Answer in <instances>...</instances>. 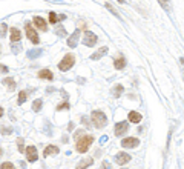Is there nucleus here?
Segmentation results:
<instances>
[{"mask_svg":"<svg viewBox=\"0 0 184 169\" xmlns=\"http://www.w3.org/2000/svg\"><path fill=\"white\" fill-rule=\"evenodd\" d=\"M26 98H28V94H26V91H20V92H19L17 103H19V105H23V103L26 102Z\"/></svg>","mask_w":184,"mask_h":169,"instance_id":"25","label":"nucleus"},{"mask_svg":"<svg viewBox=\"0 0 184 169\" xmlns=\"http://www.w3.org/2000/svg\"><path fill=\"white\" fill-rule=\"evenodd\" d=\"M58 152H60V149H58L57 146L49 144V146H46V149L43 151V155H45V157H49V155H57Z\"/></svg>","mask_w":184,"mask_h":169,"instance_id":"16","label":"nucleus"},{"mask_svg":"<svg viewBox=\"0 0 184 169\" xmlns=\"http://www.w3.org/2000/svg\"><path fill=\"white\" fill-rule=\"evenodd\" d=\"M3 85H6V86L9 88V91H14V89H16V82H14V79H11V77L3 79Z\"/></svg>","mask_w":184,"mask_h":169,"instance_id":"20","label":"nucleus"},{"mask_svg":"<svg viewBox=\"0 0 184 169\" xmlns=\"http://www.w3.org/2000/svg\"><path fill=\"white\" fill-rule=\"evenodd\" d=\"M6 31H8L6 23H2V25H0V37H5V36H6Z\"/></svg>","mask_w":184,"mask_h":169,"instance_id":"30","label":"nucleus"},{"mask_svg":"<svg viewBox=\"0 0 184 169\" xmlns=\"http://www.w3.org/2000/svg\"><path fill=\"white\" fill-rule=\"evenodd\" d=\"M49 22H51V23H54V25H55V23H58V22H60V16H58V14H55L54 11H51V13H49Z\"/></svg>","mask_w":184,"mask_h":169,"instance_id":"26","label":"nucleus"},{"mask_svg":"<svg viewBox=\"0 0 184 169\" xmlns=\"http://www.w3.org/2000/svg\"><path fill=\"white\" fill-rule=\"evenodd\" d=\"M126 59L123 57V56H120V57H117L115 60H114V68L115 69H118V71H121V69H124V66H126Z\"/></svg>","mask_w":184,"mask_h":169,"instance_id":"14","label":"nucleus"},{"mask_svg":"<svg viewBox=\"0 0 184 169\" xmlns=\"http://www.w3.org/2000/svg\"><path fill=\"white\" fill-rule=\"evenodd\" d=\"M127 118H129V121H132V123H140L143 117H141L140 112H137V111H131L129 115H127Z\"/></svg>","mask_w":184,"mask_h":169,"instance_id":"17","label":"nucleus"},{"mask_svg":"<svg viewBox=\"0 0 184 169\" xmlns=\"http://www.w3.org/2000/svg\"><path fill=\"white\" fill-rule=\"evenodd\" d=\"M140 144V140L137 137H127V138H123L121 141V146L124 149H131V148H137Z\"/></svg>","mask_w":184,"mask_h":169,"instance_id":"8","label":"nucleus"},{"mask_svg":"<svg viewBox=\"0 0 184 169\" xmlns=\"http://www.w3.org/2000/svg\"><path fill=\"white\" fill-rule=\"evenodd\" d=\"M123 91H124L123 85H117V86L112 89V94H114V97H120V95L123 94Z\"/></svg>","mask_w":184,"mask_h":169,"instance_id":"24","label":"nucleus"},{"mask_svg":"<svg viewBox=\"0 0 184 169\" xmlns=\"http://www.w3.org/2000/svg\"><path fill=\"white\" fill-rule=\"evenodd\" d=\"M25 154H26V160H28L29 163H34V161H37V158H39V154H37V148H35V146H28V148H25Z\"/></svg>","mask_w":184,"mask_h":169,"instance_id":"6","label":"nucleus"},{"mask_svg":"<svg viewBox=\"0 0 184 169\" xmlns=\"http://www.w3.org/2000/svg\"><path fill=\"white\" fill-rule=\"evenodd\" d=\"M83 123H84L86 126H89V118H87V117H83Z\"/></svg>","mask_w":184,"mask_h":169,"instance_id":"39","label":"nucleus"},{"mask_svg":"<svg viewBox=\"0 0 184 169\" xmlns=\"http://www.w3.org/2000/svg\"><path fill=\"white\" fill-rule=\"evenodd\" d=\"M69 108H71V105L68 102H64V103H61V105L57 106V111H63V109H69Z\"/></svg>","mask_w":184,"mask_h":169,"instance_id":"32","label":"nucleus"},{"mask_svg":"<svg viewBox=\"0 0 184 169\" xmlns=\"http://www.w3.org/2000/svg\"><path fill=\"white\" fill-rule=\"evenodd\" d=\"M106 141H108V135H103V137L100 138V143H101V144H105Z\"/></svg>","mask_w":184,"mask_h":169,"instance_id":"38","label":"nucleus"},{"mask_svg":"<svg viewBox=\"0 0 184 169\" xmlns=\"http://www.w3.org/2000/svg\"><path fill=\"white\" fill-rule=\"evenodd\" d=\"M45 125H46V129H45V134H46V135H49V137H51V135H52V132H51V125H49V123H48V121H46V123H45Z\"/></svg>","mask_w":184,"mask_h":169,"instance_id":"34","label":"nucleus"},{"mask_svg":"<svg viewBox=\"0 0 184 169\" xmlns=\"http://www.w3.org/2000/svg\"><path fill=\"white\" fill-rule=\"evenodd\" d=\"M90 120H92V123H94V126L97 129H103L108 125V117H106V114L103 111H94L92 115H90Z\"/></svg>","mask_w":184,"mask_h":169,"instance_id":"1","label":"nucleus"},{"mask_svg":"<svg viewBox=\"0 0 184 169\" xmlns=\"http://www.w3.org/2000/svg\"><path fill=\"white\" fill-rule=\"evenodd\" d=\"M48 2H54V0H48Z\"/></svg>","mask_w":184,"mask_h":169,"instance_id":"44","label":"nucleus"},{"mask_svg":"<svg viewBox=\"0 0 184 169\" xmlns=\"http://www.w3.org/2000/svg\"><path fill=\"white\" fill-rule=\"evenodd\" d=\"M123 169H127V167H123Z\"/></svg>","mask_w":184,"mask_h":169,"instance_id":"45","label":"nucleus"},{"mask_svg":"<svg viewBox=\"0 0 184 169\" xmlns=\"http://www.w3.org/2000/svg\"><path fill=\"white\" fill-rule=\"evenodd\" d=\"M81 135H83V131H77V132H75V134H74V138H75V140H77V138H80V137H81Z\"/></svg>","mask_w":184,"mask_h":169,"instance_id":"37","label":"nucleus"},{"mask_svg":"<svg viewBox=\"0 0 184 169\" xmlns=\"http://www.w3.org/2000/svg\"><path fill=\"white\" fill-rule=\"evenodd\" d=\"M0 132H2L3 135H9V134L13 132V128H5V126H2V128H0Z\"/></svg>","mask_w":184,"mask_h":169,"instance_id":"31","label":"nucleus"},{"mask_svg":"<svg viewBox=\"0 0 184 169\" xmlns=\"http://www.w3.org/2000/svg\"><path fill=\"white\" fill-rule=\"evenodd\" d=\"M101 169H112V166H111V163H109V161H106V160H105V161L101 163Z\"/></svg>","mask_w":184,"mask_h":169,"instance_id":"35","label":"nucleus"},{"mask_svg":"<svg viewBox=\"0 0 184 169\" xmlns=\"http://www.w3.org/2000/svg\"><path fill=\"white\" fill-rule=\"evenodd\" d=\"M90 143H94V137L92 135H81L80 138H77V143H75V149L81 154L87 152Z\"/></svg>","mask_w":184,"mask_h":169,"instance_id":"2","label":"nucleus"},{"mask_svg":"<svg viewBox=\"0 0 184 169\" xmlns=\"http://www.w3.org/2000/svg\"><path fill=\"white\" fill-rule=\"evenodd\" d=\"M108 51H109V49H108V46H103V48H100L97 52L92 54V56H90V59H92V60H100V59H101V57L108 52Z\"/></svg>","mask_w":184,"mask_h":169,"instance_id":"18","label":"nucleus"},{"mask_svg":"<svg viewBox=\"0 0 184 169\" xmlns=\"http://www.w3.org/2000/svg\"><path fill=\"white\" fill-rule=\"evenodd\" d=\"M3 155V149H2V146H0V157Z\"/></svg>","mask_w":184,"mask_h":169,"instance_id":"42","label":"nucleus"},{"mask_svg":"<svg viewBox=\"0 0 184 169\" xmlns=\"http://www.w3.org/2000/svg\"><path fill=\"white\" fill-rule=\"evenodd\" d=\"M39 79H46V80H49V82H52L54 80V74L51 72V69H42V71H39Z\"/></svg>","mask_w":184,"mask_h":169,"instance_id":"15","label":"nucleus"},{"mask_svg":"<svg viewBox=\"0 0 184 169\" xmlns=\"http://www.w3.org/2000/svg\"><path fill=\"white\" fill-rule=\"evenodd\" d=\"M3 114H5V111H3V108L0 106V117H3Z\"/></svg>","mask_w":184,"mask_h":169,"instance_id":"41","label":"nucleus"},{"mask_svg":"<svg viewBox=\"0 0 184 169\" xmlns=\"http://www.w3.org/2000/svg\"><path fill=\"white\" fill-rule=\"evenodd\" d=\"M16 143H17L19 151H20V152H25V140L20 137V138H17V141H16Z\"/></svg>","mask_w":184,"mask_h":169,"instance_id":"28","label":"nucleus"},{"mask_svg":"<svg viewBox=\"0 0 184 169\" xmlns=\"http://www.w3.org/2000/svg\"><path fill=\"white\" fill-rule=\"evenodd\" d=\"M34 25L40 29V31H43V33H46L48 31V23H46V20L43 19V17H40V16H35L34 19Z\"/></svg>","mask_w":184,"mask_h":169,"instance_id":"11","label":"nucleus"},{"mask_svg":"<svg viewBox=\"0 0 184 169\" xmlns=\"http://www.w3.org/2000/svg\"><path fill=\"white\" fill-rule=\"evenodd\" d=\"M25 29H26V37L34 43V45H39L40 43V39H39V34L35 33V29L31 26V23L29 22H26L25 23Z\"/></svg>","mask_w":184,"mask_h":169,"instance_id":"4","label":"nucleus"},{"mask_svg":"<svg viewBox=\"0 0 184 169\" xmlns=\"http://www.w3.org/2000/svg\"><path fill=\"white\" fill-rule=\"evenodd\" d=\"M55 34L58 36V37H66L68 34H66V29L63 28V26H57L55 28Z\"/></svg>","mask_w":184,"mask_h":169,"instance_id":"27","label":"nucleus"},{"mask_svg":"<svg viewBox=\"0 0 184 169\" xmlns=\"http://www.w3.org/2000/svg\"><path fill=\"white\" fill-rule=\"evenodd\" d=\"M74 63H75V57H74L72 54H66V56L63 57V60L58 63V69L63 71V72H66V71H69V69L74 66Z\"/></svg>","mask_w":184,"mask_h":169,"instance_id":"3","label":"nucleus"},{"mask_svg":"<svg viewBox=\"0 0 184 169\" xmlns=\"http://www.w3.org/2000/svg\"><path fill=\"white\" fill-rule=\"evenodd\" d=\"M11 49H13V52H14V54H19V52L22 51V46H20V43H19V45H13V46H11Z\"/></svg>","mask_w":184,"mask_h":169,"instance_id":"33","label":"nucleus"},{"mask_svg":"<svg viewBox=\"0 0 184 169\" xmlns=\"http://www.w3.org/2000/svg\"><path fill=\"white\" fill-rule=\"evenodd\" d=\"M80 29H75L74 33H72V36H69L68 37V46L69 48H75L77 45H78V40H80Z\"/></svg>","mask_w":184,"mask_h":169,"instance_id":"10","label":"nucleus"},{"mask_svg":"<svg viewBox=\"0 0 184 169\" xmlns=\"http://www.w3.org/2000/svg\"><path fill=\"white\" fill-rule=\"evenodd\" d=\"M8 71H9V68H8L6 65H0V72L5 74V72H8Z\"/></svg>","mask_w":184,"mask_h":169,"instance_id":"36","label":"nucleus"},{"mask_svg":"<svg viewBox=\"0 0 184 169\" xmlns=\"http://www.w3.org/2000/svg\"><path fill=\"white\" fill-rule=\"evenodd\" d=\"M90 164H94V158H92V157H86V158H83V160L77 164L75 169H86V167H89Z\"/></svg>","mask_w":184,"mask_h":169,"instance_id":"12","label":"nucleus"},{"mask_svg":"<svg viewBox=\"0 0 184 169\" xmlns=\"http://www.w3.org/2000/svg\"><path fill=\"white\" fill-rule=\"evenodd\" d=\"M9 37H11V42H13V43H17V42H20L22 34H20V31H19L17 28H11V29H9Z\"/></svg>","mask_w":184,"mask_h":169,"instance_id":"13","label":"nucleus"},{"mask_svg":"<svg viewBox=\"0 0 184 169\" xmlns=\"http://www.w3.org/2000/svg\"><path fill=\"white\" fill-rule=\"evenodd\" d=\"M158 3H160L161 8H164L166 11H170V10H172V2H170V0H158Z\"/></svg>","mask_w":184,"mask_h":169,"instance_id":"22","label":"nucleus"},{"mask_svg":"<svg viewBox=\"0 0 184 169\" xmlns=\"http://www.w3.org/2000/svg\"><path fill=\"white\" fill-rule=\"evenodd\" d=\"M42 106H43V100H42V98H37V100H34V103H32V111H34V112H39V111L42 109Z\"/></svg>","mask_w":184,"mask_h":169,"instance_id":"21","label":"nucleus"},{"mask_svg":"<svg viewBox=\"0 0 184 169\" xmlns=\"http://www.w3.org/2000/svg\"><path fill=\"white\" fill-rule=\"evenodd\" d=\"M43 54V49L42 48H37V49H29L28 52H26V56H28V59H37L39 56H42Z\"/></svg>","mask_w":184,"mask_h":169,"instance_id":"19","label":"nucleus"},{"mask_svg":"<svg viewBox=\"0 0 184 169\" xmlns=\"http://www.w3.org/2000/svg\"><path fill=\"white\" fill-rule=\"evenodd\" d=\"M131 158H132V157H131L127 152H117V154H115V161H117V164H120V166L129 163Z\"/></svg>","mask_w":184,"mask_h":169,"instance_id":"9","label":"nucleus"},{"mask_svg":"<svg viewBox=\"0 0 184 169\" xmlns=\"http://www.w3.org/2000/svg\"><path fill=\"white\" fill-rule=\"evenodd\" d=\"M118 2H120V3H124V0H118Z\"/></svg>","mask_w":184,"mask_h":169,"instance_id":"43","label":"nucleus"},{"mask_svg":"<svg viewBox=\"0 0 184 169\" xmlns=\"http://www.w3.org/2000/svg\"><path fill=\"white\" fill-rule=\"evenodd\" d=\"M0 169H16L14 164L11 161H3L2 164H0Z\"/></svg>","mask_w":184,"mask_h":169,"instance_id":"29","label":"nucleus"},{"mask_svg":"<svg viewBox=\"0 0 184 169\" xmlns=\"http://www.w3.org/2000/svg\"><path fill=\"white\" fill-rule=\"evenodd\" d=\"M127 129H129V123H127V121H118V123H115L114 134H115L117 137H120V135L126 134V131H127Z\"/></svg>","mask_w":184,"mask_h":169,"instance_id":"7","label":"nucleus"},{"mask_svg":"<svg viewBox=\"0 0 184 169\" xmlns=\"http://www.w3.org/2000/svg\"><path fill=\"white\" fill-rule=\"evenodd\" d=\"M105 6H106V10H108V11H109L111 14H114V16H115V17H117L118 20H121V16L118 14V11H115V10H114V6H112L111 3H105Z\"/></svg>","mask_w":184,"mask_h":169,"instance_id":"23","label":"nucleus"},{"mask_svg":"<svg viewBox=\"0 0 184 169\" xmlns=\"http://www.w3.org/2000/svg\"><path fill=\"white\" fill-rule=\"evenodd\" d=\"M97 40H98V37L94 34V33H90V31H84V37H83V45L84 46H94L95 43H97Z\"/></svg>","mask_w":184,"mask_h":169,"instance_id":"5","label":"nucleus"},{"mask_svg":"<svg viewBox=\"0 0 184 169\" xmlns=\"http://www.w3.org/2000/svg\"><path fill=\"white\" fill-rule=\"evenodd\" d=\"M77 82H78V83H84V82H86V80H84V79H83V77H78V79H77Z\"/></svg>","mask_w":184,"mask_h":169,"instance_id":"40","label":"nucleus"}]
</instances>
